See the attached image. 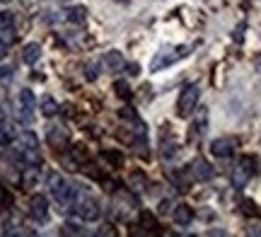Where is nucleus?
<instances>
[{"instance_id":"6ab92c4d","label":"nucleus","mask_w":261,"mask_h":237,"mask_svg":"<svg viewBox=\"0 0 261 237\" xmlns=\"http://www.w3.org/2000/svg\"><path fill=\"white\" fill-rule=\"evenodd\" d=\"M85 15H87V10H85V8H73L70 12H68V19H70V22H75V24H83Z\"/></svg>"},{"instance_id":"f3484780","label":"nucleus","mask_w":261,"mask_h":237,"mask_svg":"<svg viewBox=\"0 0 261 237\" xmlns=\"http://www.w3.org/2000/svg\"><path fill=\"white\" fill-rule=\"evenodd\" d=\"M102 157L109 162V165H114V167H121V165H123V155L119 150H104Z\"/></svg>"},{"instance_id":"4468645a","label":"nucleus","mask_w":261,"mask_h":237,"mask_svg":"<svg viewBox=\"0 0 261 237\" xmlns=\"http://www.w3.org/2000/svg\"><path fill=\"white\" fill-rule=\"evenodd\" d=\"M240 210H242V216H247V218H256L259 216V208H256V203L252 199H244L240 203Z\"/></svg>"},{"instance_id":"cd10ccee","label":"nucleus","mask_w":261,"mask_h":237,"mask_svg":"<svg viewBox=\"0 0 261 237\" xmlns=\"http://www.w3.org/2000/svg\"><path fill=\"white\" fill-rule=\"evenodd\" d=\"M5 51H8V46H5V44H0V58L5 56Z\"/></svg>"},{"instance_id":"4be33fe9","label":"nucleus","mask_w":261,"mask_h":237,"mask_svg":"<svg viewBox=\"0 0 261 237\" xmlns=\"http://www.w3.org/2000/svg\"><path fill=\"white\" fill-rule=\"evenodd\" d=\"M10 203H12V196H10L8 191L0 187V208H5V206H10Z\"/></svg>"},{"instance_id":"a878e982","label":"nucleus","mask_w":261,"mask_h":237,"mask_svg":"<svg viewBox=\"0 0 261 237\" xmlns=\"http://www.w3.org/2000/svg\"><path fill=\"white\" fill-rule=\"evenodd\" d=\"M126 70H128V75H138V63H130V66H126Z\"/></svg>"},{"instance_id":"423d86ee","label":"nucleus","mask_w":261,"mask_h":237,"mask_svg":"<svg viewBox=\"0 0 261 237\" xmlns=\"http://www.w3.org/2000/svg\"><path fill=\"white\" fill-rule=\"evenodd\" d=\"M191 167H194V177H196V179H211V177H213V167H211L203 157H196Z\"/></svg>"},{"instance_id":"39448f33","label":"nucleus","mask_w":261,"mask_h":237,"mask_svg":"<svg viewBox=\"0 0 261 237\" xmlns=\"http://www.w3.org/2000/svg\"><path fill=\"white\" fill-rule=\"evenodd\" d=\"M77 213H80V218H85V220L99 218V208H97V203H94L92 199H85L83 203H77Z\"/></svg>"},{"instance_id":"f8f14e48","label":"nucleus","mask_w":261,"mask_h":237,"mask_svg":"<svg viewBox=\"0 0 261 237\" xmlns=\"http://www.w3.org/2000/svg\"><path fill=\"white\" fill-rule=\"evenodd\" d=\"M70 157H73L77 165H85V162L90 160V152H87V148H85L83 143H77V145H73V150H70Z\"/></svg>"},{"instance_id":"f257e3e1","label":"nucleus","mask_w":261,"mask_h":237,"mask_svg":"<svg viewBox=\"0 0 261 237\" xmlns=\"http://www.w3.org/2000/svg\"><path fill=\"white\" fill-rule=\"evenodd\" d=\"M196 104H198V90L191 85L179 95V102H177L179 116H191L194 114V109H196Z\"/></svg>"},{"instance_id":"2eb2a0df","label":"nucleus","mask_w":261,"mask_h":237,"mask_svg":"<svg viewBox=\"0 0 261 237\" xmlns=\"http://www.w3.org/2000/svg\"><path fill=\"white\" fill-rule=\"evenodd\" d=\"M41 112H44V116H56L61 109H58V104L51 97H44V99H41Z\"/></svg>"},{"instance_id":"aec40b11","label":"nucleus","mask_w":261,"mask_h":237,"mask_svg":"<svg viewBox=\"0 0 261 237\" xmlns=\"http://www.w3.org/2000/svg\"><path fill=\"white\" fill-rule=\"evenodd\" d=\"M61 232H63V235H83V228H80V225H75V223H65Z\"/></svg>"},{"instance_id":"ddd939ff","label":"nucleus","mask_w":261,"mask_h":237,"mask_svg":"<svg viewBox=\"0 0 261 237\" xmlns=\"http://www.w3.org/2000/svg\"><path fill=\"white\" fill-rule=\"evenodd\" d=\"M140 225H143V230H145V232H155V230H158L155 216H152V213H148V210H143V213H140Z\"/></svg>"},{"instance_id":"bb28decb","label":"nucleus","mask_w":261,"mask_h":237,"mask_svg":"<svg viewBox=\"0 0 261 237\" xmlns=\"http://www.w3.org/2000/svg\"><path fill=\"white\" fill-rule=\"evenodd\" d=\"M0 143H3V145H8V143H10V133H3V131H0Z\"/></svg>"},{"instance_id":"9d476101","label":"nucleus","mask_w":261,"mask_h":237,"mask_svg":"<svg viewBox=\"0 0 261 237\" xmlns=\"http://www.w3.org/2000/svg\"><path fill=\"white\" fill-rule=\"evenodd\" d=\"M104 66L109 68V70H119V68H123V56L119 51H109L104 56Z\"/></svg>"},{"instance_id":"c85d7f7f","label":"nucleus","mask_w":261,"mask_h":237,"mask_svg":"<svg viewBox=\"0 0 261 237\" xmlns=\"http://www.w3.org/2000/svg\"><path fill=\"white\" fill-rule=\"evenodd\" d=\"M24 3H37V0H24Z\"/></svg>"},{"instance_id":"a211bd4d","label":"nucleus","mask_w":261,"mask_h":237,"mask_svg":"<svg viewBox=\"0 0 261 237\" xmlns=\"http://www.w3.org/2000/svg\"><path fill=\"white\" fill-rule=\"evenodd\" d=\"M114 92H116V95L121 97V99H130V95H133L126 80H116V83H114Z\"/></svg>"},{"instance_id":"1a4fd4ad","label":"nucleus","mask_w":261,"mask_h":237,"mask_svg":"<svg viewBox=\"0 0 261 237\" xmlns=\"http://www.w3.org/2000/svg\"><path fill=\"white\" fill-rule=\"evenodd\" d=\"M240 167H242V172L247 174V177H252V174L259 172V160L252 157V155H244L242 160H240Z\"/></svg>"},{"instance_id":"f03ea898","label":"nucleus","mask_w":261,"mask_h":237,"mask_svg":"<svg viewBox=\"0 0 261 237\" xmlns=\"http://www.w3.org/2000/svg\"><path fill=\"white\" fill-rule=\"evenodd\" d=\"M46 141H48V145H51L54 150L61 152V150H65V148H68V143H70V136H68V131H65V128L56 126V128H51V131H48Z\"/></svg>"},{"instance_id":"9b49d317","label":"nucleus","mask_w":261,"mask_h":237,"mask_svg":"<svg viewBox=\"0 0 261 237\" xmlns=\"http://www.w3.org/2000/svg\"><path fill=\"white\" fill-rule=\"evenodd\" d=\"M39 56H41V46L39 44H27L24 46V54H22V58H24V63H37L39 61Z\"/></svg>"},{"instance_id":"5701e85b","label":"nucleus","mask_w":261,"mask_h":237,"mask_svg":"<svg viewBox=\"0 0 261 237\" xmlns=\"http://www.w3.org/2000/svg\"><path fill=\"white\" fill-rule=\"evenodd\" d=\"M116 136H119V141H123V143H136V136H133V133H126V128H121V131L116 133Z\"/></svg>"},{"instance_id":"412c9836","label":"nucleus","mask_w":261,"mask_h":237,"mask_svg":"<svg viewBox=\"0 0 261 237\" xmlns=\"http://www.w3.org/2000/svg\"><path fill=\"white\" fill-rule=\"evenodd\" d=\"M12 12H0V32H3V29H10L12 27Z\"/></svg>"},{"instance_id":"dca6fc26","label":"nucleus","mask_w":261,"mask_h":237,"mask_svg":"<svg viewBox=\"0 0 261 237\" xmlns=\"http://www.w3.org/2000/svg\"><path fill=\"white\" fill-rule=\"evenodd\" d=\"M128 184L133 187V189L140 191V189H145V184H148V177H145L143 172H133V174L128 177Z\"/></svg>"},{"instance_id":"6e6552de","label":"nucleus","mask_w":261,"mask_h":237,"mask_svg":"<svg viewBox=\"0 0 261 237\" xmlns=\"http://www.w3.org/2000/svg\"><path fill=\"white\" fill-rule=\"evenodd\" d=\"M174 220H177L179 225H189V223L194 220V208L187 206V203L177 206V208H174Z\"/></svg>"},{"instance_id":"b1692460","label":"nucleus","mask_w":261,"mask_h":237,"mask_svg":"<svg viewBox=\"0 0 261 237\" xmlns=\"http://www.w3.org/2000/svg\"><path fill=\"white\" fill-rule=\"evenodd\" d=\"M119 116H121V119H128V121H136V112H133V109H128V107L119 109Z\"/></svg>"},{"instance_id":"393cba45","label":"nucleus","mask_w":261,"mask_h":237,"mask_svg":"<svg viewBox=\"0 0 261 237\" xmlns=\"http://www.w3.org/2000/svg\"><path fill=\"white\" fill-rule=\"evenodd\" d=\"M37 181V170H27V174H24V187H32Z\"/></svg>"},{"instance_id":"c756f323","label":"nucleus","mask_w":261,"mask_h":237,"mask_svg":"<svg viewBox=\"0 0 261 237\" xmlns=\"http://www.w3.org/2000/svg\"><path fill=\"white\" fill-rule=\"evenodd\" d=\"M0 3H10V0H0Z\"/></svg>"},{"instance_id":"20e7f679","label":"nucleus","mask_w":261,"mask_h":237,"mask_svg":"<svg viewBox=\"0 0 261 237\" xmlns=\"http://www.w3.org/2000/svg\"><path fill=\"white\" fill-rule=\"evenodd\" d=\"M29 208H32V216H34L37 220H46V216H48V201H46V196L34 194V196L29 199Z\"/></svg>"},{"instance_id":"7ed1b4c3","label":"nucleus","mask_w":261,"mask_h":237,"mask_svg":"<svg viewBox=\"0 0 261 237\" xmlns=\"http://www.w3.org/2000/svg\"><path fill=\"white\" fill-rule=\"evenodd\" d=\"M237 138H218V141H213V145H211V150H213V155H218V157H230L234 152V148H237Z\"/></svg>"},{"instance_id":"0eeeda50","label":"nucleus","mask_w":261,"mask_h":237,"mask_svg":"<svg viewBox=\"0 0 261 237\" xmlns=\"http://www.w3.org/2000/svg\"><path fill=\"white\" fill-rule=\"evenodd\" d=\"M19 104H22V119L29 121V119H32L29 112H32V107H34V95H32L29 90H22V92H19Z\"/></svg>"}]
</instances>
